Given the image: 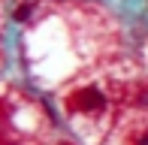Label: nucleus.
I'll list each match as a JSON object with an SVG mask.
<instances>
[{
	"instance_id": "nucleus-1",
	"label": "nucleus",
	"mask_w": 148,
	"mask_h": 145,
	"mask_svg": "<svg viewBox=\"0 0 148 145\" xmlns=\"http://www.w3.org/2000/svg\"><path fill=\"white\" fill-rule=\"evenodd\" d=\"M121 145H148V121L139 124L136 130H130V133L121 139Z\"/></svg>"
},
{
	"instance_id": "nucleus-2",
	"label": "nucleus",
	"mask_w": 148,
	"mask_h": 145,
	"mask_svg": "<svg viewBox=\"0 0 148 145\" xmlns=\"http://www.w3.org/2000/svg\"><path fill=\"white\" fill-rule=\"evenodd\" d=\"M76 106L79 109H100L103 106V97H100L97 91H82V94L76 97Z\"/></svg>"
}]
</instances>
